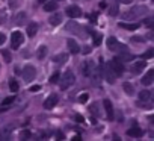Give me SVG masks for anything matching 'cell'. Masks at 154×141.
Masks as SVG:
<instances>
[{
  "label": "cell",
  "mask_w": 154,
  "mask_h": 141,
  "mask_svg": "<svg viewBox=\"0 0 154 141\" xmlns=\"http://www.w3.org/2000/svg\"><path fill=\"white\" fill-rule=\"evenodd\" d=\"M149 99H151V93H149L148 90H143V91L139 93V100H142V102H148Z\"/></svg>",
  "instance_id": "obj_23"
},
{
  "label": "cell",
  "mask_w": 154,
  "mask_h": 141,
  "mask_svg": "<svg viewBox=\"0 0 154 141\" xmlns=\"http://www.w3.org/2000/svg\"><path fill=\"white\" fill-rule=\"evenodd\" d=\"M100 8H106V2H100Z\"/></svg>",
  "instance_id": "obj_44"
},
{
  "label": "cell",
  "mask_w": 154,
  "mask_h": 141,
  "mask_svg": "<svg viewBox=\"0 0 154 141\" xmlns=\"http://www.w3.org/2000/svg\"><path fill=\"white\" fill-rule=\"evenodd\" d=\"M56 138H59V139H63V133H62L60 130H57V132H56Z\"/></svg>",
  "instance_id": "obj_39"
},
{
  "label": "cell",
  "mask_w": 154,
  "mask_h": 141,
  "mask_svg": "<svg viewBox=\"0 0 154 141\" xmlns=\"http://www.w3.org/2000/svg\"><path fill=\"white\" fill-rule=\"evenodd\" d=\"M127 135L128 136H133V138H139V136H142L143 135V132H142V129H139V127H130L128 130H127Z\"/></svg>",
  "instance_id": "obj_15"
},
{
  "label": "cell",
  "mask_w": 154,
  "mask_h": 141,
  "mask_svg": "<svg viewBox=\"0 0 154 141\" xmlns=\"http://www.w3.org/2000/svg\"><path fill=\"white\" fill-rule=\"evenodd\" d=\"M39 88H41L39 85H36V87H30V91H32V93H33V91H39Z\"/></svg>",
  "instance_id": "obj_41"
},
{
  "label": "cell",
  "mask_w": 154,
  "mask_h": 141,
  "mask_svg": "<svg viewBox=\"0 0 154 141\" xmlns=\"http://www.w3.org/2000/svg\"><path fill=\"white\" fill-rule=\"evenodd\" d=\"M109 14L112 15V17H115V15H118V3L115 2L112 6H110V9H109Z\"/></svg>",
  "instance_id": "obj_27"
},
{
  "label": "cell",
  "mask_w": 154,
  "mask_h": 141,
  "mask_svg": "<svg viewBox=\"0 0 154 141\" xmlns=\"http://www.w3.org/2000/svg\"><path fill=\"white\" fill-rule=\"evenodd\" d=\"M100 68H101V78H104L109 84H113L115 79H116V75L113 73V70L110 68L109 64H100Z\"/></svg>",
  "instance_id": "obj_2"
},
{
  "label": "cell",
  "mask_w": 154,
  "mask_h": 141,
  "mask_svg": "<svg viewBox=\"0 0 154 141\" xmlns=\"http://www.w3.org/2000/svg\"><path fill=\"white\" fill-rule=\"evenodd\" d=\"M50 24L51 26H57V24H60L62 23V14L60 12H56V14H53L51 17H50Z\"/></svg>",
  "instance_id": "obj_17"
},
{
  "label": "cell",
  "mask_w": 154,
  "mask_h": 141,
  "mask_svg": "<svg viewBox=\"0 0 154 141\" xmlns=\"http://www.w3.org/2000/svg\"><path fill=\"white\" fill-rule=\"evenodd\" d=\"M89 111H91L92 114H95V115H100V112H98V105H97V103H94V105L89 108Z\"/></svg>",
  "instance_id": "obj_33"
},
{
  "label": "cell",
  "mask_w": 154,
  "mask_h": 141,
  "mask_svg": "<svg viewBox=\"0 0 154 141\" xmlns=\"http://www.w3.org/2000/svg\"><path fill=\"white\" fill-rule=\"evenodd\" d=\"M109 65H110V68L113 70V73H115L116 76H121V75L124 73V64H122V61H121V59L113 58V59L109 62Z\"/></svg>",
  "instance_id": "obj_6"
},
{
  "label": "cell",
  "mask_w": 154,
  "mask_h": 141,
  "mask_svg": "<svg viewBox=\"0 0 154 141\" xmlns=\"http://www.w3.org/2000/svg\"><path fill=\"white\" fill-rule=\"evenodd\" d=\"M143 23H145V26H148V27H152V26H154V18H152V17H149V18H146Z\"/></svg>",
  "instance_id": "obj_34"
},
{
  "label": "cell",
  "mask_w": 154,
  "mask_h": 141,
  "mask_svg": "<svg viewBox=\"0 0 154 141\" xmlns=\"http://www.w3.org/2000/svg\"><path fill=\"white\" fill-rule=\"evenodd\" d=\"M57 102H59L57 94H50V96L45 99V102H44V108H45V109H53V108L57 105Z\"/></svg>",
  "instance_id": "obj_10"
},
{
  "label": "cell",
  "mask_w": 154,
  "mask_h": 141,
  "mask_svg": "<svg viewBox=\"0 0 154 141\" xmlns=\"http://www.w3.org/2000/svg\"><path fill=\"white\" fill-rule=\"evenodd\" d=\"M88 99H89V94H86V93H83V94L79 96V102H80V103H86Z\"/></svg>",
  "instance_id": "obj_30"
},
{
  "label": "cell",
  "mask_w": 154,
  "mask_h": 141,
  "mask_svg": "<svg viewBox=\"0 0 154 141\" xmlns=\"http://www.w3.org/2000/svg\"><path fill=\"white\" fill-rule=\"evenodd\" d=\"M12 102H14V97H6V99H3L2 103H3V106H8V105H11Z\"/></svg>",
  "instance_id": "obj_35"
},
{
  "label": "cell",
  "mask_w": 154,
  "mask_h": 141,
  "mask_svg": "<svg viewBox=\"0 0 154 141\" xmlns=\"http://www.w3.org/2000/svg\"><path fill=\"white\" fill-rule=\"evenodd\" d=\"M103 105H104V109H106V114H107V120H109V121H112V120L115 118V114H113V106H112V102H110L109 99H106V100L103 102Z\"/></svg>",
  "instance_id": "obj_11"
},
{
  "label": "cell",
  "mask_w": 154,
  "mask_h": 141,
  "mask_svg": "<svg viewBox=\"0 0 154 141\" xmlns=\"http://www.w3.org/2000/svg\"><path fill=\"white\" fill-rule=\"evenodd\" d=\"M152 55H154V50H152V49H149L146 53H143V55H142V59H149V58H152Z\"/></svg>",
  "instance_id": "obj_31"
},
{
  "label": "cell",
  "mask_w": 154,
  "mask_h": 141,
  "mask_svg": "<svg viewBox=\"0 0 154 141\" xmlns=\"http://www.w3.org/2000/svg\"><path fill=\"white\" fill-rule=\"evenodd\" d=\"M74 118H75V120H77V121H80V123H82V121H83V117H82V115H79V114H77V115H75V117H74Z\"/></svg>",
  "instance_id": "obj_40"
},
{
  "label": "cell",
  "mask_w": 154,
  "mask_h": 141,
  "mask_svg": "<svg viewBox=\"0 0 154 141\" xmlns=\"http://www.w3.org/2000/svg\"><path fill=\"white\" fill-rule=\"evenodd\" d=\"M118 2H121V3H124V5H128L131 0H118Z\"/></svg>",
  "instance_id": "obj_42"
},
{
  "label": "cell",
  "mask_w": 154,
  "mask_h": 141,
  "mask_svg": "<svg viewBox=\"0 0 154 141\" xmlns=\"http://www.w3.org/2000/svg\"><path fill=\"white\" fill-rule=\"evenodd\" d=\"M66 59H68V55H65V53H60V55L53 56V62L54 64H65Z\"/></svg>",
  "instance_id": "obj_18"
},
{
  "label": "cell",
  "mask_w": 154,
  "mask_h": 141,
  "mask_svg": "<svg viewBox=\"0 0 154 141\" xmlns=\"http://www.w3.org/2000/svg\"><path fill=\"white\" fill-rule=\"evenodd\" d=\"M66 46H68L69 52H71V53H74V55L80 52V47H79V44H77L74 40H68V41H66Z\"/></svg>",
  "instance_id": "obj_13"
},
{
  "label": "cell",
  "mask_w": 154,
  "mask_h": 141,
  "mask_svg": "<svg viewBox=\"0 0 154 141\" xmlns=\"http://www.w3.org/2000/svg\"><path fill=\"white\" fill-rule=\"evenodd\" d=\"M45 55H47V47H45V46H41V47L38 49V52H36L38 59H44V58H45Z\"/></svg>",
  "instance_id": "obj_24"
},
{
  "label": "cell",
  "mask_w": 154,
  "mask_h": 141,
  "mask_svg": "<svg viewBox=\"0 0 154 141\" xmlns=\"http://www.w3.org/2000/svg\"><path fill=\"white\" fill-rule=\"evenodd\" d=\"M101 41H103L101 34H94V35H92V44H94V46H100Z\"/></svg>",
  "instance_id": "obj_25"
},
{
  "label": "cell",
  "mask_w": 154,
  "mask_h": 141,
  "mask_svg": "<svg viewBox=\"0 0 154 141\" xmlns=\"http://www.w3.org/2000/svg\"><path fill=\"white\" fill-rule=\"evenodd\" d=\"M38 2H39V3H44V2H47V0H38Z\"/></svg>",
  "instance_id": "obj_45"
},
{
  "label": "cell",
  "mask_w": 154,
  "mask_h": 141,
  "mask_svg": "<svg viewBox=\"0 0 154 141\" xmlns=\"http://www.w3.org/2000/svg\"><path fill=\"white\" fill-rule=\"evenodd\" d=\"M146 12H148V8H146V6H134V8H131L130 11L124 12L122 17H124L125 20H134V18H139V17L145 15Z\"/></svg>",
  "instance_id": "obj_1"
},
{
  "label": "cell",
  "mask_w": 154,
  "mask_h": 141,
  "mask_svg": "<svg viewBox=\"0 0 154 141\" xmlns=\"http://www.w3.org/2000/svg\"><path fill=\"white\" fill-rule=\"evenodd\" d=\"M20 75H23V79H24L26 82H32V81L35 79V76H36V70H35V67H32V65H26Z\"/></svg>",
  "instance_id": "obj_5"
},
{
  "label": "cell",
  "mask_w": 154,
  "mask_h": 141,
  "mask_svg": "<svg viewBox=\"0 0 154 141\" xmlns=\"http://www.w3.org/2000/svg\"><path fill=\"white\" fill-rule=\"evenodd\" d=\"M89 18H91V21H94V23H95V21H97V15H91V17H89Z\"/></svg>",
  "instance_id": "obj_43"
},
{
  "label": "cell",
  "mask_w": 154,
  "mask_h": 141,
  "mask_svg": "<svg viewBox=\"0 0 154 141\" xmlns=\"http://www.w3.org/2000/svg\"><path fill=\"white\" fill-rule=\"evenodd\" d=\"M57 9V3L54 0H50V2H44V11L45 12H53Z\"/></svg>",
  "instance_id": "obj_16"
},
{
  "label": "cell",
  "mask_w": 154,
  "mask_h": 141,
  "mask_svg": "<svg viewBox=\"0 0 154 141\" xmlns=\"http://www.w3.org/2000/svg\"><path fill=\"white\" fill-rule=\"evenodd\" d=\"M59 79H60V73H59V72H54V73L50 76V82H51V84H56Z\"/></svg>",
  "instance_id": "obj_28"
},
{
  "label": "cell",
  "mask_w": 154,
  "mask_h": 141,
  "mask_svg": "<svg viewBox=\"0 0 154 141\" xmlns=\"http://www.w3.org/2000/svg\"><path fill=\"white\" fill-rule=\"evenodd\" d=\"M145 65H146L145 59H142V61H137V62H134V64H133V67H131L133 73H140L142 70L145 68Z\"/></svg>",
  "instance_id": "obj_14"
},
{
  "label": "cell",
  "mask_w": 154,
  "mask_h": 141,
  "mask_svg": "<svg viewBox=\"0 0 154 141\" xmlns=\"http://www.w3.org/2000/svg\"><path fill=\"white\" fill-rule=\"evenodd\" d=\"M154 82V70H149L148 73H145V76L142 78V84L143 85H151Z\"/></svg>",
  "instance_id": "obj_12"
},
{
  "label": "cell",
  "mask_w": 154,
  "mask_h": 141,
  "mask_svg": "<svg viewBox=\"0 0 154 141\" xmlns=\"http://www.w3.org/2000/svg\"><path fill=\"white\" fill-rule=\"evenodd\" d=\"M23 43H24V37H23V34L18 32V30L12 32V35H11V46H12V49H18Z\"/></svg>",
  "instance_id": "obj_7"
},
{
  "label": "cell",
  "mask_w": 154,
  "mask_h": 141,
  "mask_svg": "<svg viewBox=\"0 0 154 141\" xmlns=\"http://www.w3.org/2000/svg\"><path fill=\"white\" fill-rule=\"evenodd\" d=\"M20 136H21V138H29V136H30V132H29V130H23Z\"/></svg>",
  "instance_id": "obj_36"
},
{
  "label": "cell",
  "mask_w": 154,
  "mask_h": 141,
  "mask_svg": "<svg viewBox=\"0 0 154 141\" xmlns=\"http://www.w3.org/2000/svg\"><path fill=\"white\" fill-rule=\"evenodd\" d=\"M65 12H66V15H68L69 18H79V17H82V9H80L79 6H75V5L68 6V8L65 9Z\"/></svg>",
  "instance_id": "obj_8"
},
{
  "label": "cell",
  "mask_w": 154,
  "mask_h": 141,
  "mask_svg": "<svg viewBox=\"0 0 154 141\" xmlns=\"http://www.w3.org/2000/svg\"><path fill=\"white\" fill-rule=\"evenodd\" d=\"M106 43H107V47H109L110 50H116V46H118V40H116L115 37H109Z\"/></svg>",
  "instance_id": "obj_22"
},
{
  "label": "cell",
  "mask_w": 154,
  "mask_h": 141,
  "mask_svg": "<svg viewBox=\"0 0 154 141\" xmlns=\"http://www.w3.org/2000/svg\"><path fill=\"white\" fill-rule=\"evenodd\" d=\"M119 26L122 27V29H127V30H136L137 27H139V24H136V23H125V21H121L119 23Z\"/></svg>",
  "instance_id": "obj_20"
},
{
  "label": "cell",
  "mask_w": 154,
  "mask_h": 141,
  "mask_svg": "<svg viewBox=\"0 0 154 141\" xmlns=\"http://www.w3.org/2000/svg\"><path fill=\"white\" fill-rule=\"evenodd\" d=\"M36 32H38V24H36V23H30V24L27 26V35H29V37H35Z\"/></svg>",
  "instance_id": "obj_21"
},
{
  "label": "cell",
  "mask_w": 154,
  "mask_h": 141,
  "mask_svg": "<svg viewBox=\"0 0 154 141\" xmlns=\"http://www.w3.org/2000/svg\"><path fill=\"white\" fill-rule=\"evenodd\" d=\"M82 52H83V53H85V55H88V53H91V47H89V46H85V47H83V50H82Z\"/></svg>",
  "instance_id": "obj_38"
},
{
  "label": "cell",
  "mask_w": 154,
  "mask_h": 141,
  "mask_svg": "<svg viewBox=\"0 0 154 141\" xmlns=\"http://www.w3.org/2000/svg\"><path fill=\"white\" fill-rule=\"evenodd\" d=\"M80 70H82L83 76H91V75L94 73V70H95V65H94L92 61H85V62L82 64Z\"/></svg>",
  "instance_id": "obj_9"
},
{
  "label": "cell",
  "mask_w": 154,
  "mask_h": 141,
  "mask_svg": "<svg viewBox=\"0 0 154 141\" xmlns=\"http://www.w3.org/2000/svg\"><path fill=\"white\" fill-rule=\"evenodd\" d=\"M65 29H66L68 32L74 34V35H80V37H85V32H86V29L82 27V24L74 23V21H69V23L65 26Z\"/></svg>",
  "instance_id": "obj_4"
},
{
  "label": "cell",
  "mask_w": 154,
  "mask_h": 141,
  "mask_svg": "<svg viewBox=\"0 0 154 141\" xmlns=\"http://www.w3.org/2000/svg\"><path fill=\"white\" fill-rule=\"evenodd\" d=\"M5 41H6V37H5V34H2V32H0V46H2Z\"/></svg>",
  "instance_id": "obj_37"
},
{
  "label": "cell",
  "mask_w": 154,
  "mask_h": 141,
  "mask_svg": "<svg viewBox=\"0 0 154 141\" xmlns=\"http://www.w3.org/2000/svg\"><path fill=\"white\" fill-rule=\"evenodd\" d=\"M2 55H3V58L6 59V62H9V61L12 59V56H11V53H9L8 50H2Z\"/></svg>",
  "instance_id": "obj_32"
},
{
  "label": "cell",
  "mask_w": 154,
  "mask_h": 141,
  "mask_svg": "<svg viewBox=\"0 0 154 141\" xmlns=\"http://www.w3.org/2000/svg\"><path fill=\"white\" fill-rule=\"evenodd\" d=\"M74 81H75L74 73L69 72V70H68V72H65L63 76H62V79H60V90H68L74 84Z\"/></svg>",
  "instance_id": "obj_3"
},
{
  "label": "cell",
  "mask_w": 154,
  "mask_h": 141,
  "mask_svg": "<svg viewBox=\"0 0 154 141\" xmlns=\"http://www.w3.org/2000/svg\"><path fill=\"white\" fill-rule=\"evenodd\" d=\"M122 87H124V91H125L127 94H130V96H131V94L134 93V88H133V85H131V84H128V82H125V84H124Z\"/></svg>",
  "instance_id": "obj_26"
},
{
  "label": "cell",
  "mask_w": 154,
  "mask_h": 141,
  "mask_svg": "<svg viewBox=\"0 0 154 141\" xmlns=\"http://www.w3.org/2000/svg\"><path fill=\"white\" fill-rule=\"evenodd\" d=\"M12 129H14V126H8V127H5L3 130H2V133H0V139H8V138H11V132H12Z\"/></svg>",
  "instance_id": "obj_19"
},
{
  "label": "cell",
  "mask_w": 154,
  "mask_h": 141,
  "mask_svg": "<svg viewBox=\"0 0 154 141\" xmlns=\"http://www.w3.org/2000/svg\"><path fill=\"white\" fill-rule=\"evenodd\" d=\"M9 88H11L14 93H15V91H18V82H17L15 79H12V81L9 82Z\"/></svg>",
  "instance_id": "obj_29"
}]
</instances>
